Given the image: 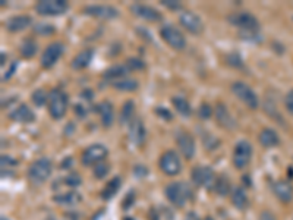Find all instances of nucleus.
I'll use <instances>...</instances> for the list:
<instances>
[{"label":"nucleus","mask_w":293,"mask_h":220,"mask_svg":"<svg viewBox=\"0 0 293 220\" xmlns=\"http://www.w3.org/2000/svg\"><path fill=\"white\" fill-rule=\"evenodd\" d=\"M68 110V95L62 89L56 88L48 94V112L56 121L62 119Z\"/></svg>","instance_id":"obj_2"},{"label":"nucleus","mask_w":293,"mask_h":220,"mask_svg":"<svg viewBox=\"0 0 293 220\" xmlns=\"http://www.w3.org/2000/svg\"><path fill=\"white\" fill-rule=\"evenodd\" d=\"M232 91H233V94H235L242 103L247 104V107H250L252 110H255V109L258 107V97H256V94H255L253 89H252L250 86H247L245 83H241V81L233 83Z\"/></svg>","instance_id":"obj_9"},{"label":"nucleus","mask_w":293,"mask_h":220,"mask_svg":"<svg viewBox=\"0 0 293 220\" xmlns=\"http://www.w3.org/2000/svg\"><path fill=\"white\" fill-rule=\"evenodd\" d=\"M214 115H215L217 124H218L220 127H223L224 130H233V128L236 127V122H235L233 116L230 115V112L227 110V107H226L223 103H218V104L215 106Z\"/></svg>","instance_id":"obj_18"},{"label":"nucleus","mask_w":293,"mask_h":220,"mask_svg":"<svg viewBox=\"0 0 293 220\" xmlns=\"http://www.w3.org/2000/svg\"><path fill=\"white\" fill-rule=\"evenodd\" d=\"M51 172H53L51 162L48 159H45V157H42V159L36 160L30 166V169H28V177L34 183H42V182H45L50 177Z\"/></svg>","instance_id":"obj_4"},{"label":"nucleus","mask_w":293,"mask_h":220,"mask_svg":"<svg viewBox=\"0 0 293 220\" xmlns=\"http://www.w3.org/2000/svg\"><path fill=\"white\" fill-rule=\"evenodd\" d=\"M0 162H1V166H3V168L16 166V160H12V159H10V157H7V156H1Z\"/></svg>","instance_id":"obj_45"},{"label":"nucleus","mask_w":293,"mask_h":220,"mask_svg":"<svg viewBox=\"0 0 293 220\" xmlns=\"http://www.w3.org/2000/svg\"><path fill=\"white\" fill-rule=\"evenodd\" d=\"M227 21L235 25L236 28H241L242 33H258L259 31V22L258 19L250 12H236L232 13Z\"/></svg>","instance_id":"obj_3"},{"label":"nucleus","mask_w":293,"mask_h":220,"mask_svg":"<svg viewBox=\"0 0 293 220\" xmlns=\"http://www.w3.org/2000/svg\"><path fill=\"white\" fill-rule=\"evenodd\" d=\"M258 139H259V144L265 148H271V147H276L279 145L280 142V138H279V133L271 130V128H265L259 132L258 135Z\"/></svg>","instance_id":"obj_25"},{"label":"nucleus","mask_w":293,"mask_h":220,"mask_svg":"<svg viewBox=\"0 0 293 220\" xmlns=\"http://www.w3.org/2000/svg\"><path fill=\"white\" fill-rule=\"evenodd\" d=\"M53 201L59 206H65V207H69V206H75L81 201V194L77 192V191H68V192H62V194H57L53 197Z\"/></svg>","instance_id":"obj_22"},{"label":"nucleus","mask_w":293,"mask_h":220,"mask_svg":"<svg viewBox=\"0 0 293 220\" xmlns=\"http://www.w3.org/2000/svg\"><path fill=\"white\" fill-rule=\"evenodd\" d=\"M47 220H56V219H53V218H48V219Z\"/></svg>","instance_id":"obj_53"},{"label":"nucleus","mask_w":293,"mask_h":220,"mask_svg":"<svg viewBox=\"0 0 293 220\" xmlns=\"http://www.w3.org/2000/svg\"><path fill=\"white\" fill-rule=\"evenodd\" d=\"M124 220H135V219H132V218H125Z\"/></svg>","instance_id":"obj_52"},{"label":"nucleus","mask_w":293,"mask_h":220,"mask_svg":"<svg viewBox=\"0 0 293 220\" xmlns=\"http://www.w3.org/2000/svg\"><path fill=\"white\" fill-rule=\"evenodd\" d=\"M165 194L173 206L182 209L191 198V188L185 182H171L166 186Z\"/></svg>","instance_id":"obj_1"},{"label":"nucleus","mask_w":293,"mask_h":220,"mask_svg":"<svg viewBox=\"0 0 293 220\" xmlns=\"http://www.w3.org/2000/svg\"><path fill=\"white\" fill-rule=\"evenodd\" d=\"M133 174H135V176H138L139 179H142L144 176L148 175V169L145 166H142V165H136L133 168Z\"/></svg>","instance_id":"obj_44"},{"label":"nucleus","mask_w":293,"mask_h":220,"mask_svg":"<svg viewBox=\"0 0 293 220\" xmlns=\"http://www.w3.org/2000/svg\"><path fill=\"white\" fill-rule=\"evenodd\" d=\"M16 68H18V62H13V65H12V68H10V69L7 71V74H6V75L3 77V81H6V80H9V78H10V77H12V75L15 74V69H16Z\"/></svg>","instance_id":"obj_47"},{"label":"nucleus","mask_w":293,"mask_h":220,"mask_svg":"<svg viewBox=\"0 0 293 220\" xmlns=\"http://www.w3.org/2000/svg\"><path fill=\"white\" fill-rule=\"evenodd\" d=\"M171 103H173V107L176 109V112H177L179 115H182V116H185V118H188V116L192 115V107H191L189 101H188L185 97L176 95V97L171 98Z\"/></svg>","instance_id":"obj_29"},{"label":"nucleus","mask_w":293,"mask_h":220,"mask_svg":"<svg viewBox=\"0 0 293 220\" xmlns=\"http://www.w3.org/2000/svg\"><path fill=\"white\" fill-rule=\"evenodd\" d=\"M112 87L119 89V91H135V89H138V81L124 78V80L112 81Z\"/></svg>","instance_id":"obj_32"},{"label":"nucleus","mask_w":293,"mask_h":220,"mask_svg":"<svg viewBox=\"0 0 293 220\" xmlns=\"http://www.w3.org/2000/svg\"><path fill=\"white\" fill-rule=\"evenodd\" d=\"M232 204L238 210H245L250 206V198H248V194H247L245 188H242V186L233 188V191H232Z\"/></svg>","instance_id":"obj_24"},{"label":"nucleus","mask_w":293,"mask_h":220,"mask_svg":"<svg viewBox=\"0 0 293 220\" xmlns=\"http://www.w3.org/2000/svg\"><path fill=\"white\" fill-rule=\"evenodd\" d=\"M121 186H122V179H121V176L112 177V179L106 183V186L103 188V191H101V198H103L104 201L112 200V198L119 192Z\"/></svg>","instance_id":"obj_26"},{"label":"nucleus","mask_w":293,"mask_h":220,"mask_svg":"<svg viewBox=\"0 0 293 220\" xmlns=\"http://www.w3.org/2000/svg\"><path fill=\"white\" fill-rule=\"evenodd\" d=\"M92 56H94V50L92 48H85L81 53H78L74 60H72V68L74 69H84L86 68L91 60H92Z\"/></svg>","instance_id":"obj_27"},{"label":"nucleus","mask_w":293,"mask_h":220,"mask_svg":"<svg viewBox=\"0 0 293 220\" xmlns=\"http://www.w3.org/2000/svg\"><path fill=\"white\" fill-rule=\"evenodd\" d=\"M159 166H160L162 172L166 174L167 176H176L177 174H180V171H182L180 159H179V156L174 151L163 153L160 160H159Z\"/></svg>","instance_id":"obj_12"},{"label":"nucleus","mask_w":293,"mask_h":220,"mask_svg":"<svg viewBox=\"0 0 293 220\" xmlns=\"http://www.w3.org/2000/svg\"><path fill=\"white\" fill-rule=\"evenodd\" d=\"M162 4L170 10H182L183 9L182 1H177V0H162Z\"/></svg>","instance_id":"obj_41"},{"label":"nucleus","mask_w":293,"mask_h":220,"mask_svg":"<svg viewBox=\"0 0 293 220\" xmlns=\"http://www.w3.org/2000/svg\"><path fill=\"white\" fill-rule=\"evenodd\" d=\"M179 22L186 31H189L194 36H200L204 31L203 19L192 10H182L179 15Z\"/></svg>","instance_id":"obj_7"},{"label":"nucleus","mask_w":293,"mask_h":220,"mask_svg":"<svg viewBox=\"0 0 293 220\" xmlns=\"http://www.w3.org/2000/svg\"><path fill=\"white\" fill-rule=\"evenodd\" d=\"M160 36L174 50H183L186 47V39H185V36L174 25H165L160 30Z\"/></svg>","instance_id":"obj_10"},{"label":"nucleus","mask_w":293,"mask_h":220,"mask_svg":"<svg viewBox=\"0 0 293 220\" xmlns=\"http://www.w3.org/2000/svg\"><path fill=\"white\" fill-rule=\"evenodd\" d=\"M109 171H110L109 165H106V163H100V165L94 166V176H95L97 179H101V177H104V176L109 174Z\"/></svg>","instance_id":"obj_39"},{"label":"nucleus","mask_w":293,"mask_h":220,"mask_svg":"<svg viewBox=\"0 0 293 220\" xmlns=\"http://www.w3.org/2000/svg\"><path fill=\"white\" fill-rule=\"evenodd\" d=\"M203 220H214V219H212L211 216H207V218H204V219H203Z\"/></svg>","instance_id":"obj_51"},{"label":"nucleus","mask_w":293,"mask_h":220,"mask_svg":"<svg viewBox=\"0 0 293 220\" xmlns=\"http://www.w3.org/2000/svg\"><path fill=\"white\" fill-rule=\"evenodd\" d=\"M81 182H83V179H81V176L78 175V174H72V175L66 176L65 179H63V183H66L68 186H71V188H77V186H80L81 185Z\"/></svg>","instance_id":"obj_37"},{"label":"nucleus","mask_w":293,"mask_h":220,"mask_svg":"<svg viewBox=\"0 0 293 220\" xmlns=\"http://www.w3.org/2000/svg\"><path fill=\"white\" fill-rule=\"evenodd\" d=\"M33 98V103L37 106V107H42L44 104H48V94L44 91V89H36L31 95Z\"/></svg>","instance_id":"obj_34"},{"label":"nucleus","mask_w":293,"mask_h":220,"mask_svg":"<svg viewBox=\"0 0 293 220\" xmlns=\"http://www.w3.org/2000/svg\"><path fill=\"white\" fill-rule=\"evenodd\" d=\"M285 106H286V110L293 115V89H291L289 92H288V95H286V98H285Z\"/></svg>","instance_id":"obj_43"},{"label":"nucleus","mask_w":293,"mask_h":220,"mask_svg":"<svg viewBox=\"0 0 293 220\" xmlns=\"http://www.w3.org/2000/svg\"><path fill=\"white\" fill-rule=\"evenodd\" d=\"M147 130L139 118H133V121L129 124V139L133 145L141 147L145 142Z\"/></svg>","instance_id":"obj_17"},{"label":"nucleus","mask_w":293,"mask_h":220,"mask_svg":"<svg viewBox=\"0 0 293 220\" xmlns=\"http://www.w3.org/2000/svg\"><path fill=\"white\" fill-rule=\"evenodd\" d=\"M9 118L15 122H21V124H33L36 121L34 112L27 104H19L18 107H15L9 113Z\"/></svg>","instance_id":"obj_19"},{"label":"nucleus","mask_w":293,"mask_h":220,"mask_svg":"<svg viewBox=\"0 0 293 220\" xmlns=\"http://www.w3.org/2000/svg\"><path fill=\"white\" fill-rule=\"evenodd\" d=\"M273 192L274 195L282 201V203H291L293 198V188L288 180H277L273 185Z\"/></svg>","instance_id":"obj_20"},{"label":"nucleus","mask_w":293,"mask_h":220,"mask_svg":"<svg viewBox=\"0 0 293 220\" xmlns=\"http://www.w3.org/2000/svg\"><path fill=\"white\" fill-rule=\"evenodd\" d=\"M127 68H126V65H116V66H113V68H109L107 71H104V74H103V77L106 78V80H115V81H118V80H124V77H125L126 74H127Z\"/></svg>","instance_id":"obj_30"},{"label":"nucleus","mask_w":293,"mask_h":220,"mask_svg":"<svg viewBox=\"0 0 293 220\" xmlns=\"http://www.w3.org/2000/svg\"><path fill=\"white\" fill-rule=\"evenodd\" d=\"M126 68L129 71H141V69L145 68V63L141 59H138V57H129L126 60Z\"/></svg>","instance_id":"obj_36"},{"label":"nucleus","mask_w":293,"mask_h":220,"mask_svg":"<svg viewBox=\"0 0 293 220\" xmlns=\"http://www.w3.org/2000/svg\"><path fill=\"white\" fill-rule=\"evenodd\" d=\"M176 144H177V148L179 151L182 153V156L186 159V160H191L194 156H195V139L194 136L186 131H179L176 133Z\"/></svg>","instance_id":"obj_13"},{"label":"nucleus","mask_w":293,"mask_h":220,"mask_svg":"<svg viewBox=\"0 0 293 220\" xmlns=\"http://www.w3.org/2000/svg\"><path fill=\"white\" fill-rule=\"evenodd\" d=\"M130 12L145 21H150V22H157V21H162V15L157 9H154L153 6H148V4H142V3H133L130 4Z\"/></svg>","instance_id":"obj_16"},{"label":"nucleus","mask_w":293,"mask_h":220,"mask_svg":"<svg viewBox=\"0 0 293 220\" xmlns=\"http://www.w3.org/2000/svg\"><path fill=\"white\" fill-rule=\"evenodd\" d=\"M97 107H98V113H100V118H101V124H103V127H104V128L112 127L113 119H115L113 104H112L110 101H101Z\"/></svg>","instance_id":"obj_23"},{"label":"nucleus","mask_w":293,"mask_h":220,"mask_svg":"<svg viewBox=\"0 0 293 220\" xmlns=\"http://www.w3.org/2000/svg\"><path fill=\"white\" fill-rule=\"evenodd\" d=\"M63 51H65V45L62 43L54 42V43L48 44L42 54L40 63H42V68H44V69H48V68L54 66L56 62H57V60L60 59V56L63 54Z\"/></svg>","instance_id":"obj_14"},{"label":"nucleus","mask_w":293,"mask_h":220,"mask_svg":"<svg viewBox=\"0 0 293 220\" xmlns=\"http://www.w3.org/2000/svg\"><path fill=\"white\" fill-rule=\"evenodd\" d=\"M37 51H39V44L36 43V40H33V39L25 40V42L22 43V45H21V54H22V57H25V59L34 57Z\"/></svg>","instance_id":"obj_31"},{"label":"nucleus","mask_w":293,"mask_h":220,"mask_svg":"<svg viewBox=\"0 0 293 220\" xmlns=\"http://www.w3.org/2000/svg\"><path fill=\"white\" fill-rule=\"evenodd\" d=\"M109 150L103 144H92L88 148H85L81 156V162L84 166H97L103 163V160L107 157Z\"/></svg>","instance_id":"obj_6"},{"label":"nucleus","mask_w":293,"mask_h":220,"mask_svg":"<svg viewBox=\"0 0 293 220\" xmlns=\"http://www.w3.org/2000/svg\"><path fill=\"white\" fill-rule=\"evenodd\" d=\"M84 12L86 15L98 19H115L119 16V10L110 4H89L85 6Z\"/></svg>","instance_id":"obj_15"},{"label":"nucleus","mask_w":293,"mask_h":220,"mask_svg":"<svg viewBox=\"0 0 293 220\" xmlns=\"http://www.w3.org/2000/svg\"><path fill=\"white\" fill-rule=\"evenodd\" d=\"M156 115L159 116V118H162L163 121H166V122H170L171 119H173V115H171V112L166 109V107H163V106H159V107H156Z\"/></svg>","instance_id":"obj_40"},{"label":"nucleus","mask_w":293,"mask_h":220,"mask_svg":"<svg viewBox=\"0 0 293 220\" xmlns=\"http://www.w3.org/2000/svg\"><path fill=\"white\" fill-rule=\"evenodd\" d=\"M185 220H200L198 219V216H197V213H194V212H191V213H188L186 215V218Z\"/></svg>","instance_id":"obj_48"},{"label":"nucleus","mask_w":293,"mask_h":220,"mask_svg":"<svg viewBox=\"0 0 293 220\" xmlns=\"http://www.w3.org/2000/svg\"><path fill=\"white\" fill-rule=\"evenodd\" d=\"M258 220H276V218L273 216V213L271 212H262L261 215H259V218H258Z\"/></svg>","instance_id":"obj_46"},{"label":"nucleus","mask_w":293,"mask_h":220,"mask_svg":"<svg viewBox=\"0 0 293 220\" xmlns=\"http://www.w3.org/2000/svg\"><path fill=\"white\" fill-rule=\"evenodd\" d=\"M133 113H135V103L132 100H127L121 112V122L130 124L133 121Z\"/></svg>","instance_id":"obj_33"},{"label":"nucleus","mask_w":293,"mask_h":220,"mask_svg":"<svg viewBox=\"0 0 293 220\" xmlns=\"http://www.w3.org/2000/svg\"><path fill=\"white\" fill-rule=\"evenodd\" d=\"M252 159V145L247 141L242 139L236 144L235 151H233V165L236 169H245Z\"/></svg>","instance_id":"obj_8"},{"label":"nucleus","mask_w":293,"mask_h":220,"mask_svg":"<svg viewBox=\"0 0 293 220\" xmlns=\"http://www.w3.org/2000/svg\"><path fill=\"white\" fill-rule=\"evenodd\" d=\"M31 18L28 15H18L12 16L6 21V30L10 33H21L31 25Z\"/></svg>","instance_id":"obj_21"},{"label":"nucleus","mask_w":293,"mask_h":220,"mask_svg":"<svg viewBox=\"0 0 293 220\" xmlns=\"http://www.w3.org/2000/svg\"><path fill=\"white\" fill-rule=\"evenodd\" d=\"M192 182L203 188H214L217 176L209 166H197L191 171Z\"/></svg>","instance_id":"obj_11"},{"label":"nucleus","mask_w":293,"mask_h":220,"mask_svg":"<svg viewBox=\"0 0 293 220\" xmlns=\"http://www.w3.org/2000/svg\"><path fill=\"white\" fill-rule=\"evenodd\" d=\"M69 9L68 1L65 0H40L36 4V10L42 16H59Z\"/></svg>","instance_id":"obj_5"},{"label":"nucleus","mask_w":293,"mask_h":220,"mask_svg":"<svg viewBox=\"0 0 293 220\" xmlns=\"http://www.w3.org/2000/svg\"><path fill=\"white\" fill-rule=\"evenodd\" d=\"M227 63H229V65H232V66H238V68H241V66H242V57H241L239 54L233 53V54L227 56Z\"/></svg>","instance_id":"obj_42"},{"label":"nucleus","mask_w":293,"mask_h":220,"mask_svg":"<svg viewBox=\"0 0 293 220\" xmlns=\"http://www.w3.org/2000/svg\"><path fill=\"white\" fill-rule=\"evenodd\" d=\"M198 116H200V119H203V121L209 119V118L212 116V109H211V106L207 104V103H203L201 107H200V110H198Z\"/></svg>","instance_id":"obj_38"},{"label":"nucleus","mask_w":293,"mask_h":220,"mask_svg":"<svg viewBox=\"0 0 293 220\" xmlns=\"http://www.w3.org/2000/svg\"><path fill=\"white\" fill-rule=\"evenodd\" d=\"M132 197H133V194L130 192V194L127 195V198H126V203L124 204V207H125V209H127V207H129V206L132 204V201H130V200H132Z\"/></svg>","instance_id":"obj_49"},{"label":"nucleus","mask_w":293,"mask_h":220,"mask_svg":"<svg viewBox=\"0 0 293 220\" xmlns=\"http://www.w3.org/2000/svg\"><path fill=\"white\" fill-rule=\"evenodd\" d=\"M54 31H56V28H54L53 25L47 24V22H40V24L34 25V33H36V34H39V36H44V37H47V36L54 34Z\"/></svg>","instance_id":"obj_35"},{"label":"nucleus","mask_w":293,"mask_h":220,"mask_svg":"<svg viewBox=\"0 0 293 220\" xmlns=\"http://www.w3.org/2000/svg\"><path fill=\"white\" fill-rule=\"evenodd\" d=\"M0 220H9V219H6V218H1V219Z\"/></svg>","instance_id":"obj_54"},{"label":"nucleus","mask_w":293,"mask_h":220,"mask_svg":"<svg viewBox=\"0 0 293 220\" xmlns=\"http://www.w3.org/2000/svg\"><path fill=\"white\" fill-rule=\"evenodd\" d=\"M0 65H1V66L4 65V53H1V62H0Z\"/></svg>","instance_id":"obj_50"},{"label":"nucleus","mask_w":293,"mask_h":220,"mask_svg":"<svg viewBox=\"0 0 293 220\" xmlns=\"http://www.w3.org/2000/svg\"><path fill=\"white\" fill-rule=\"evenodd\" d=\"M212 189H214V192H215L217 195H220V197H226V195L232 194V191H233V189H232V183H230L229 177L226 175L217 176Z\"/></svg>","instance_id":"obj_28"}]
</instances>
